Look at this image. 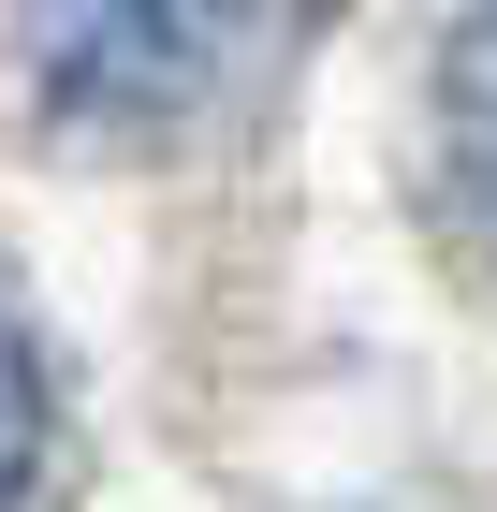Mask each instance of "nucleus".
I'll use <instances>...</instances> for the list:
<instances>
[{
  "label": "nucleus",
  "mask_w": 497,
  "mask_h": 512,
  "mask_svg": "<svg viewBox=\"0 0 497 512\" xmlns=\"http://www.w3.org/2000/svg\"><path fill=\"white\" fill-rule=\"evenodd\" d=\"M424 191H439L454 264L497 293V0H468L424 59Z\"/></svg>",
  "instance_id": "2"
},
{
  "label": "nucleus",
  "mask_w": 497,
  "mask_h": 512,
  "mask_svg": "<svg viewBox=\"0 0 497 512\" xmlns=\"http://www.w3.org/2000/svg\"><path fill=\"white\" fill-rule=\"evenodd\" d=\"M15 74L74 132H205L322 30V0H0Z\"/></svg>",
  "instance_id": "1"
},
{
  "label": "nucleus",
  "mask_w": 497,
  "mask_h": 512,
  "mask_svg": "<svg viewBox=\"0 0 497 512\" xmlns=\"http://www.w3.org/2000/svg\"><path fill=\"white\" fill-rule=\"evenodd\" d=\"M44 454H59V381H44L30 322L0 308V512H30V498H44Z\"/></svg>",
  "instance_id": "3"
}]
</instances>
